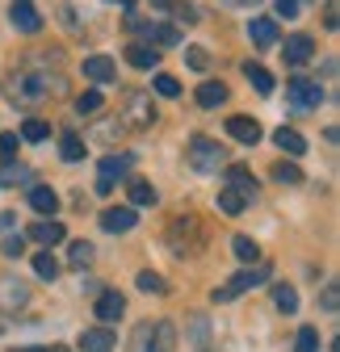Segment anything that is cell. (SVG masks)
<instances>
[{
	"label": "cell",
	"mask_w": 340,
	"mask_h": 352,
	"mask_svg": "<svg viewBox=\"0 0 340 352\" xmlns=\"http://www.w3.org/2000/svg\"><path fill=\"white\" fill-rule=\"evenodd\" d=\"M122 122H131V126H139V130L156 126V105H151V97L139 93V88H131V93H126V105H122Z\"/></svg>",
	"instance_id": "6"
},
{
	"label": "cell",
	"mask_w": 340,
	"mask_h": 352,
	"mask_svg": "<svg viewBox=\"0 0 340 352\" xmlns=\"http://www.w3.org/2000/svg\"><path fill=\"white\" fill-rule=\"evenodd\" d=\"M0 248H5V256H9V260L25 256V239H21V235H5V243H0Z\"/></svg>",
	"instance_id": "42"
},
{
	"label": "cell",
	"mask_w": 340,
	"mask_h": 352,
	"mask_svg": "<svg viewBox=\"0 0 340 352\" xmlns=\"http://www.w3.org/2000/svg\"><path fill=\"white\" fill-rule=\"evenodd\" d=\"M223 147L215 143V139H206V135H193L189 139V164L198 168V172H219L223 168Z\"/></svg>",
	"instance_id": "5"
},
{
	"label": "cell",
	"mask_w": 340,
	"mask_h": 352,
	"mask_svg": "<svg viewBox=\"0 0 340 352\" xmlns=\"http://www.w3.org/2000/svg\"><path fill=\"white\" fill-rule=\"evenodd\" d=\"M126 315V298L118 294V289H105L101 298H97V319L101 323H118Z\"/></svg>",
	"instance_id": "14"
},
{
	"label": "cell",
	"mask_w": 340,
	"mask_h": 352,
	"mask_svg": "<svg viewBox=\"0 0 340 352\" xmlns=\"http://www.w3.org/2000/svg\"><path fill=\"white\" fill-rule=\"evenodd\" d=\"M227 101V84L223 80H206L202 88H198V105L202 109H215V105H223Z\"/></svg>",
	"instance_id": "22"
},
{
	"label": "cell",
	"mask_w": 340,
	"mask_h": 352,
	"mask_svg": "<svg viewBox=\"0 0 340 352\" xmlns=\"http://www.w3.org/2000/svg\"><path fill=\"white\" fill-rule=\"evenodd\" d=\"M30 206H34L42 218H55V210H59V193L47 189V185H34V189H30Z\"/></svg>",
	"instance_id": "20"
},
{
	"label": "cell",
	"mask_w": 340,
	"mask_h": 352,
	"mask_svg": "<svg viewBox=\"0 0 340 352\" xmlns=\"http://www.w3.org/2000/svg\"><path fill=\"white\" fill-rule=\"evenodd\" d=\"M30 239H34V243H42V248H55V243H63V239H67V231H63V223H55V218H42V223H34V227H30Z\"/></svg>",
	"instance_id": "13"
},
{
	"label": "cell",
	"mask_w": 340,
	"mask_h": 352,
	"mask_svg": "<svg viewBox=\"0 0 340 352\" xmlns=\"http://www.w3.org/2000/svg\"><path fill=\"white\" fill-rule=\"evenodd\" d=\"M227 5H248V0H227Z\"/></svg>",
	"instance_id": "51"
},
{
	"label": "cell",
	"mask_w": 340,
	"mask_h": 352,
	"mask_svg": "<svg viewBox=\"0 0 340 352\" xmlns=\"http://www.w3.org/2000/svg\"><path fill=\"white\" fill-rule=\"evenodd\" d=\"M151 42H156V47H177V42H181V30H177V25H156Z\"/></svg>",
	"instance_id": "37"
},
{
	"label": "cell",
	"mask_w": 340,
	"mask_h": 352,
	"mask_svg": "<svg viewBox=\"0 0 340 352\" xmlns=\"http://www.w3.org/2000/svg\"><path fill=\"white\" fill-rule=\"evenodd\" d=\"M231 252H235V260H244V264H257V260H261V248L252 243L248 235H235V239H231Z\"/></svg>",
	"instance_id": "27"
},
{
	"label": "cell",
	"mask_w": 340,
	"mask_h": 352,
	"mask_svg": "<svg viewBox=\"0 0 340 352\" xmlns=\"http://www.w3.org/2000/svg\"><path fill=\"white\" fill-rule=\"evenodd\" d=\"M101 109V93H97V88H89V93H80L76 97V113L84 118V113H97Z\"/></svg>",
	"instance_id": "36"
},
{
	"label": "cell",
	"mask_w": 340,
	"mask_h": 352,
	"mask_svg": "<svg viewBox=\"0 0 340 352\" xmlns=\"http://www.w3.org/2000/svg\"><path fill=\"white\" fill-rule=\"evenodd\" d=\"M5 93L17 105H38V101H47V97H63L67 93V80L51 76V72H17V76L5 80Z\"/></svg>",
	"instance_id": "1"
},
{
	"label": "cell",
	"mask_w": 340,
	"mask_h": 352,
	"mask_svg": "<svg viewBox=\"0 0 340 352\" xmlns=\"http://www.w3.org/2000/svg\"><path fill=\"white\" fill-rule=\"evenodd\" d=\"M80 352H114V331L109 327H89L80 336Z\"/></svg>",
	"instance_id": "19"
},
{
	"label": "cell",
	"mask_w": 340,
	"mask_h": 352,
	"mask_svg": "<svg viewBox=\"0 0 340 352\" xmlns=\"http://www.w3.org/2000/svg\"><path fill=\"white\" fill-rule=\"evenodd\" d=\"M135 285H139L143 294H168V281H164L160 273H151V269H143V273L135 277Z\"/></svg>",
	"instance_id": "29"
},
{
	"label": "cell",
	"mask_w": 340,
	"mask_h": 352,
	"mask_svg": "<svg viewBox=\"0 0 340 352\" xmlns=\"http://www.w3.org/2000/svg\"><path fill=\"white\" fill-rule=\"evenodd\" d=\"M323 25H328V30H336V25H340V21H336V0H328V13H323Z\"/></svg>",
	"instance_id": "46"
},
{
	"label": "cell",
	"mask_w": 340,
	"mask_h": 352,
	"mask_svg": "<svg viewBox=\"0 0 340 352\" xmlns=\"http://www.w3.org/2000/svg\"><path fill=\"white\" fill-rule=\"evenodd\" d=\"M185 63H189L193 72H206V67H210V51H206V47H189V51H185Z\"/></svg>",
	"instance_id": "39"
},
{
	"label": "cell",
	"mask_w": 340,
	"mask_h": 352,
	"mask_svg": "<svg viewBox=\"0 0 340 352\" xmlns=\"http://www.w3.org/2000/svg\"><path fill=\"white\" fill-rule=\"evenodd\" d=\"M294 348H299V352H319V331L315 327H303L299 340H294Z\"/></svg>",
	"instance_id": "38"
},
{
	"label": "cell",
	"mask_w": 340,
	"mask_h": 352,
	"mask_svg": "<svg viewBox=\"0 0 340 352\" xmlns=\"http://www.w3.org/2000/svg\"><path fill=\"white\" fill-rule=\"evenodd\" d=\"M340 285H328L323 289V311H336V306H340V294H336Z\"/></svg>",
	"instance_id": "44"
},
{
	"label": "cell",
	"mask_w": 340,
	"mask_h": 352,
	"mask_svg": "<svg viewBox=\"0 0 340 352\" xmlns=\"http://www.w3.org/2000/svg\"><path fill=\"white\" fill-rule=\"evenodd\" d=\"M299 9H303V0H277V13H281L286 21H294V17H299Z\"/></svg>",
	"instance_id": "43"
},
{
	"label": "cell",
	"mask_w": 340,
	"mask_h": 352,
	"mask_svg": "<svg viewBox=\"0 0 340 352\" xmlns=\"http://www.w3.org/2000/svg\"><path fill=\"white\" fill-rule=\"evenodd\" d=\"M0 160H5V164L17 160V135H13V130H5V135H0Z\"/></svg>",
	"instance_id": "40"
},
{
	"label": "cell",
	"mask_w": 340,
	"mask_h": 352,
	"mask_svg": "<svg viewBox=\"0 0 340 352\" xmlns=\"http://www.w3.org/2000/svg\"><path fill=\"white\" fill-rule=\"evenodd\" d=\"M105 5H122V9H131V5H135V0H105Z\"/></svg>",
	"instance_id": "49"
},
{
	"label": "cell",
	"mask_w": 340,
	"mask_h": 352,
	"mask_svg": "<svg viewBox=\"0 0 340 352\" xmlns=\"http://www.w3.org/2000/svg\"><path fill=\"white\" fill-rule=\"evenodd\" d=\"M177 348V323L168 319H147L131 336V352H173Z\"/></svg>",
	"instance_id": "3"
},
{
	"label": "cell",
	"mask_w": 340,
	"mask_h": 352,
	"mask_svg": "<svg viewBox=\"0 0 340 352\" xmlns=\"http://www.w3.org/2000/svg\"><path fill=\"white\" fill-rule=\"evenodd\" d=\"M47 135H51V126L42 122V118H30V122L21 126V139H25V143H42Z\"/></svg>",
	"instance_id": "33"
},
{
	"label": "cell",
	"mask_w": 340,
	"mask_h": 352,
	"mask_svg": "<svg viewBox=\"0 0 340 352\" xmlns=\"http://www.w3.org/2000/svg\"><path fill=\"white\" fill-rule=\"evenodd\" d=\"M67 260H72V269H89V264H93V243L89 239H76L67 248Z\"/></svg>",
	"instance_id": "26"
},
{
	"label": "cell",
	"mask_w": 340,
	"mask_h": 352,
	"mask_svg": "<svg viewBox=\"0 0 340 352\" xmlns=\"http://www.w3.org/2000/svg\"><path fill=\"white\" fill-rule=\"evenodd\" d=\"M244 76L252 80V88H257V93H265V97L273 93V76H269L261 63H244Z\"/></svg>",
	"instance_id": "24"
},
{
	"label": "cell",
	"mask_w": 340,
	"mask_h": 352,
	"mask_svg": "<svg viewBox=\"0 0 340 352\" xmlns=\"http://www.w3.org/2000/svg\"><path fill=\"white\" fill-rule=\"evenodd\" d=\"M30 302V285L21 277H0V315H17Z\"/></svg>",
	"instance_id": "7"
},
{
	"label": "cell",
	"mask_w": 340,
	"mask_h": 352,
	"mask_svg": "<svg viewBox=\"0 0 340 352\" xmlns=\"http://www.w3.org/2000/svg\"><path fill=\"white\" fill-rule=\"evenodd\" d=\"M13 352H72V348H63V344H51V348H13Z\"/></svg>",
	"instance_id": "47"
},
{
	"label": "cell",
	"mask_w": 340,
	"mask_h": 352,
	"mask_svg": "<svg viewBox=\"0 0 340 352\" xmlns=\"http://www.w3.org/2000/svg\"><path fill=\"white\" fill-rule=\"evenodd\" d=\"M34 273H38L42 281H55V277H59V260L51 256V248H47V252H38V256H34Z\"/></svg>",
	"instance_id": "25"
},
{
	"label": "cell",
	"mask_w": 340,
	"mask_h": 352,
	"mask_svg": "<svg viewBox=\"0 0 340 352\" xmlns=\"http://www.w3.org/2000/svg\"><path fill=\"white\" fill-rule=\"evenodd\" d=\"M248 34H252V42H257L261 51H269L273 42H277V21L273 17H252L248 21Z\"/></svg>",
	"instance_id": "16"
},
{
	"label": "cell",
	"mask_w": 340,
	"mask_h": 352,
	"mask_svg": "<svg viewBox=\"0 0 340 352\" xmlns=\"http://www.w3.org/2000/svg\"><path fill=\"white\" fill-rule=\"evenodd\" d=\"M227 189H235L240 197L252 201V197H257V176H252L244 164H231V168H227Z\"/></svg>",
	"instance_id": "15"
},
{
	"label": "cell",
	"mask_w": 340,
	"mask_h": 352,
	"mask_svg": "<svg viewBox=\"0 0 340 352\" xmlns=\"http://www.w3.org/2000/svg\"><path fill=\"white\" fill-rule=\"evenodd\" d=\"M59 155H63L67 164H80V160H84V143H80V135H63V139H59Z\"/></svg>",
	"instance_id": "28"
},
{
	"label": "cell",
	"mask_w": 340,
	"mask_h": 352,
	"mask_svg": "<svg viewBox=\"0 0 340 352\" xmlns=\"http://www.w3.org/2000/svg\"><path fill=\"white\" fill-rule=\"evenodd\" d=\"M135 223H139V218H135V210H131V206H109V210L101 214V227H105L109 235H126Z\"/></svg>",
	"instance_id": "10"
},
{
	"label": "cell",
	"mask_w": 340,
	"mask_h": 352,
	"mask_svg": "<svg viewBox=\"0 0 340 352\" xmlns=\"http://www.w3.org/2000/svg\"><path fill=\"white\" fill-rule=\"evenodd\" d=\"M160 197H156V189L147 185V181H131V206H156Z\"/></svg>",
	"instance_id": "32"
},
{
	"label": "cell",
	"mask_w": 340,
	"mask_h": 352,
	"mask_svg": "<svg viewBox=\"0 0 340 352\" xmlns=\"http://www.w3.org/2000/svg\"><path fill=\"white\" fill-rule=\"evenodd\" d=\"M13 223H17V218H13V214H0V231H9Z\"/></svg>",
	"instance_id": "48"
},
{
	"label": "cell",
	"mask_w": 340,
	"mask_h": 352,
	"mask_svg": "<svg viewBox=\"0 0 340 352\" xmlns=\"http://www.w3.org/2000/svg\"><path fill=\"white\" fill-rule=\"evenodd\" d=\"M131 164H135V155L131 151H114V155H105L101 160V181H118V176H126V172H131Z\"/></svg>",
	"instance_id": "18"
},
{
	"label": "cell",
	"mask_w": 340,
	"mask_h": 352,
	"mask_svg": "<svg viewBox=\"0 0 340 352\" xmlns=\"http://www.w3.org/2000/svg\"><path fill=\"white\" fill-rule=\"evenodd\" d=\"M311 55H315V38H311V34H290V38H286V63L303 67Z\"/></svg>",
	"instance_id": "11"
},
{
	"label": "cell",
	"mask_w": 340,
	"mask_h": 352,
	"mask_svg": "<svg viewBox=\"0 0 340 352\" xmlns=\"http://www.w3.org/2000/svg\"><path fill=\"white\" fill-rule=\"evenodd\" d=\"M286 97L299 105V109H319V101H323V88L315 84V80H303V76H294L290 84H286Z\"/></svg>",
	"instance_id": "8"
},
{
	"label": "cell",
	"mask_w": 340,
	"mask_h": 352,
	"mask_svg": "<svg viewBox=\"0 0 340 352\" xmlns=\"http://www.w3.org/2000/svg\"><path fill=\"white\" fill-rule=\"evenodd\" d=\"M261 281H269V260H257V264H252V269H244L240 277H231L227 285H219V289L210 294V298H215V302H235L240 294H248V289H257Z\"/></svg>",
	"instance_id": "4"
},
{
	"label": "cell",
	"mask_w": 340,
	"mask_h": 352,
	"mask_svg": "<svg viewBox=\"0 0 340 352\" xmlns=\"http://www.w3.org/2000/svg\"><path fill=\"white\" fill-rule=\"evenodd\" d=\"M17 181H30V168L25 164H5V172H0V189H9Z\"/></svg>",
	"instance_id": "35"
},
{
	"label": "cell",
	"mask_w": 340,
	"mask_h": 352,
	"mask_svg": "<svg viewBox=\"0 0 340 352\" xmlns=\"http://www.w3.org/2000/svg\"><path fill=\"white\" fill-rule=\"evenodd\" d=\"M126 63L139 67V72H147V67L160 63V51L151 47V42H131V47H126Z\"/></svg>",
	"instance_id": "17"
},
{
	"label": "cell",
	"mask_w": 340,
	"mask_h": 352,
	"mask_svg": "<svg viewBox=\"0 0 340 352\" xmlns=\"http://www.w3.org/2000/svg\"><path fill=\"white\" fill-rule=\"evenodd\" d=\"M273 181H281V185H303V168H299V164H286V160H281V164L273 168Z\"/></svg>",
	"instance_id": "31"
},
{
	"label": "cell",
	"mask_w": 340,
	"mask_h": 352,
	"mask_svg": "<svg viewBox=\"0 0 340 352\" xmlns=\"http://www.w3.org/2000/svg\"><path fill=\"white\" fill-rule=\"evenodd\" d=\"M151 5H156V9H173V0H151Z\"/></svg>",
	"instance_id": "50"
},
{
	"label": "cell",
	"mask_w": 340,
	"mask_h": 352,
	"mask_svg": "<svg viewBox=\"0 0 340 352\" xmlns=\"http://www.w3.org/2000/svg\"><path fill=\"white\" fill-rule=\"evenodd\" d=\"M9 21H13V30H21V34H38V30H42V17H38V9L30 5V0H13Z\"/></svg>",
	"instance_id": "9"
},
{
	"label": "cell",
	"mask_w": 340,
	"mask_h": 352,
	"mask_svg": "<svg viewBox=\"0 0 340 352\" xmlns=\"http://www.w3.org/2000/svg\"><path fill=\"white\" fill-rule=\"evenodd\" d=\"M156 93H160V97H181L177 76H156Z\"/></svg>",
	"instance_id": "41"
},
{
	"label": "cell",
	"mask_w": 340,
	"mask_h": 352,
	"mask_svg": "<svg viewBox=\"0 0 340 352\" xmlns=\"http://www.w3.org/2000/svg\"><path fill=\"white\" fill-rule=\"evenodd\" d=\"M114 59L109 55H89V59H84V76H89V80H97V84H109L114 80Z\"/></svg>",
	"instance_id": "21"
},
{
	"label": "cell",
	"mask_w": 340,
	"mask_h": 352,
	"mask_svg": "<svg viewBox=\"0 0 340 352\" xmlns=\"http://www.w3.org/2000/svg\"><path fill=\"white\" fill-rule=\"evenodd\" d=\"M273 143H277L286 155H303V151H307V139L299 135V130H290V126H281V130H277V135H273Z\"/></svg>",
	"instance_id": "23"
},
{
	"label": "cell",
	"mask_w": 340,
	"mask_h": 352,
	"mask_svg": "<svg viewBox=\"0 0 340 352\" xmlns=\"http://www.w3.org/2000/svg\"><path fill=\"white\" fill-rule=\"evenodd\" d=\"M244 206H248V197H240L235 189H223L219 193V210L223 214H244Z\"/></svg>",
	"instance_id": "34"
},
{
	"label": "cell",
	"mask_w": 340,
	"mask_h": 352,
	"mask_svg": "<svg viewBox=\"0 0 340 352\" xmlns=\"http://www.w3.org/2000/svg\"><path fill=\"white\" fill-rule=\"evenodd\" d=\"M273 302H277V311H286V315L299 311V294H294L290 285H273Z\"/></svg>",
	"instance_id": "30"
},
{
	"label": "cell",
	"mask_w": 340,
	"mask_h": 352,
	"mask_svg": "<svg viewBox=\"0 0 340 352\" xmlns=\"http://www.w3.org/2000/svg\"><path fill=\"white\" fill-rule=\"evenodd\" d=\"M227 135L240 139V143H248V147H257L261 143V126L252 122L248 113H235V118H227Z\"/></svg>",
	"instance_id": "12"
},
{
	"label": "cell",
	"mask_w": 340,
	"mask_h": 352,
	"mask_svg": "<svg viewBox=\"0 0 340 352\" xmlns=\"http://www.w3.org/2000/svg\"><path fill=\"white\" fill-rule=\"evenodd\" d=\"M173 9H177V17H181L185 25H193V21H198V9H193V5H173Z\"/></svg>",
	"instance_id": "45"
},
{
	"label": "cell",
	"mask_w": 340,
	"mask_h": 352,
	"mask_svg": "<svg viewBox=\"0 0 340 352\" xmlns=\"http://www.w3.org/2000/svg\"><path fill=\"white\" fill-rule=\"evenodd\" d=\"M168 248H173L177 260H189V256H202L206 248V231H202V218L198 214H177L173 223H168Z\"/></svg>",
	"instance_id": "2"
}]
</instances>
